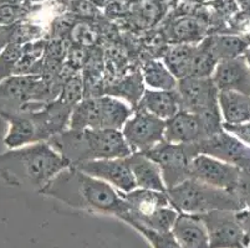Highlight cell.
<instances>
[{"mask_svg": "<svg viewBox=\"0 0 250 248\" xmlns=\"http://www.w3.org/2000/svg\"><path fill=\"white\" fill-rule=\"evenodd\" d=\"M40 192L71 208L112 215L122 221L128 216V206L122 192L76 167L59 172Z\"/></svg>", "mask_w": 250, "mask_h": 248, "instance_id": "cell-1", "label": "cell"}, {"mask_svg": "<svg viewBox=\"0 0 250 248\" xmlns=\"http://www.w3.org/2000/svg\"><path fill=\"white\" fill-rule=\"evenodd\" d=\"M49 144L71 167L91 160L127 158L132 154L122 132L117 129L67 128L52 136Z\"/></svg>", "mask_w": 250, "mask_h": 248, "instance_id": "cell-2", "label": "cell"}, {"mask_svg": "<svg viewBox=\"0 0 250 248\" xmlns=\"http://www.w3.org/2000/svg\"><path fill=\"white\" fill-rule=\"evenodd\" d=\"M6 172L30 184L39 191L63 169L71 167L49 142H39L26 147L11 149L0 156Z\"/></svg>", "mask_w": 250, "mask_h": 248, "instance_id": "cell-3", "label": "cell"}, {"mask_svg": "<svg viewBox=\"0 0 250 248\" xmlns=\"http://www.w3.org/2000/svg\"><path fill=\"white\" fill-rule=\"evenodd\" d=\"M167 195L170 205L179 213L204 215L217 210L239 212L247 209L236 191L215 188L192 177L167 189Z\"/></svg>", "mask_w": 250, "mask_h": 248, "instance_id": "cell-4", "label": "cell"}, {"mask_svg": "<svg viewBox=\"0 0 250 248\" xmlns=\"http://www.w3.org/2000/svg\"><path fill=\"white\" fill-rule=\"evenodd\" d=\"M133 111L132 106L108 95L83 98L72 109L69 128L121 131Z\"/></svg>", "mask_w": 250, "mask_h": 248, "instance_id": "cell-5", "label": "cell"}, {"mask_svg": "<svg viewBox=\"0 0 250 248\" xmlns=\"http://www.w3.org/2000/svg\"><path fill=\"white\" fill-rule=\"evenodd\" d=\"M145 154L160 167L163 181L167 189L174 188L178 184L190 179V165L195 156H198V143L177 144L161 142Z\"/></svg>", "mask_w": 250, "mask_h": 248, "instance_id": "cell-6", "label": "cell"}, {"mask_svg": "<svg viewBox=\"0 0 250 248\" xmlns=\"http://www.w3.org/2000/svg\"><path fill=\"white\" fill-rule=\"evenodd\" d=\"M0 117H3L9 124L4 144L10 150L34 143L49 142L54 136L42 107L35 111H0Z\"/></svg>", "mask_w": 250, "mask_h": 248, "instance_id": "cell-7", "label": "cell"}, {"mask_svg": "<svg viewBox=\"0 0 250 248\" xmlns=\"http://www.w3.org/2000/svg\"><path fill=\"white\" fill-rule=\"evenodd\" d=\"M182 111L198 115L220 114L218 93L212 77H187L179 79L177 86Z\"/></svg>", "mask_w": 250, "mask_h": 248, "instance_id": "cell-8", "label": "cell"}, {"mask_svg": "<svg viewBox=\"0 0 250 248\" xmlns=\"http://www.w3.org/2000/svg\"><path fill=\"white\" fill-rule=\"evenodd\" d=\"M166 120L154 117L145 109L136 107L121 132L133 153H146L165 140Z\"/></svg>", "mask_w": 250, "mask_h": 248, "instance_id": "cell-9", "label": "cell"}, {"mask_svg": "<svg viewBox=\"0 0 250 248\" xmlns=\"http://www.w3.org/2000/svg\"><path fill=\"white\" fill-rule=\"evenodd\" d=\"M206 225L210 248H245V233L236 211L217 210L199 215Z\"/></svg>", "mask_w": 250, "mask_h": 248, "instance_id": "cell-10", "label": "cell"}, {"mask_svg": "<svg viewBox=\"0 0 250 248\" xmlns=\"http://www.w3.org/2000/svg\"><path fill=\"white\" fill-rule=\"evenodd\" d=\"M199 153L238 167L250 169V147L224 129L198 143Z\"/></svg>", "mask_w": 250, "mask_h": 248, "instance_id": "cell-11", "label": "cell"}, {"mask_svg": "<svg viewBox=\"0 0 250 248\" xmlns=\"http://www.w3.org/2000/svg\"><path fill=\"white\" fill-rule=\"evenodd\" d=\"M242 169L212 156L199 154L190 165V177L215 188L236 191Z\"/></svg>", "mask_w": 250, "mask_h": 248, "instance_id": "cell-12", "label": "cell"}, {"mask_svg": "<svg viewBox=\"0 0 250 248\" xmlns=\"http://www.w3.org/2000/svg\"><path fill=\"white\" fill-rule=\"evenodd\" d=\"M75 167L91 176L106 181L124 194L137 188L127 158L85 161Z\"/></svg>", "mask_w": 250, "mask_h": 248, "instance_id": "cell-13", "label": "cell"}, {"mask_svg": "<svg viewBox=\"0 0 250 248\" xmlns=\"http://www.w3.org/2000/svg\"><path fill=\"white\" fill-rule=\"evenodd\" d=\"M212 135L203 118L194 113L179 111L166 122L165 140L177 144L199 143Z\"/></svg>", "mask_w": 250, "mask_h": 248, "instance_id": "cell-14", "label": "cell"}, {"mask_svg": "<svg viewBox=\"0 0 250 248\" xmlns=\"http://www.w3.org/2000/svg\"><path fill=\"white\" fill-rule=\"evenodd\" d=\"M122 197L128 206V216L124 221L131 226L132 224H142L147 217L156 212L163 206H172L167 191L147 190V189L136 188L135 190L124 194Z\"/></svg>", "mask_w": 250, "mask_h": 248, "instance_id": "cell-15", "label": "cell"}, {"mask_svg": "<svg viewBox=\"0 0 250 248\" xmlns=\"http://www.w3.org/2000/svg\"><path fill=\"white\" fill-rule=\"evenodd\" d=\"M212 79L219 91H238L250 95V68L243 55L230 60L219 61Z\"/></svg>", "mask_w": 250, "mask_h": 248, "instance_id": "cell-16", "label": "cell"}, {"mask_svg": "<svg viewBox=\"0 0 250 248\" xmlns=\"http://www.w3.org/2000/svg\"><path fill=\"white\" fill-rule=\"evenodd\" d=\"M42 81L40 75H13L0 82V98L21 104L20 111L38 106L35 98Z\"/></svg>", "mask_w": 250, "mask_h": 248, "instance_id": "cell-17", "label": "cell"}, {"mask_svg": "<svg viewBox=\"0 0 250 248\" xmlns=\"http://www.w3.org/2000/svg\"><path fill=\"white\" fill-rule=\"evenodd\" d=\"M170 232L182 248H210L206 225L199 215L179 213Z\"/></svg>", "mask_w": 250, "mask_h": 248, "instance_id": "cell-18", "label": "cell"}, {"mask_svg": "<svg viewBox=\"0 0 250 248\" xmlns=\"http://www.w3.org/2000/svg\"><path fill=\"white\" fill-rule=\"evenodd\" d=\"M137 107L167 122L181 111L179 95L177 90L161 91L146 88Z\"/></svg>", "mask_w": 250, "mask_h": 248, "instance_id": "cell-19", "label": "cell"}, {"mask_svg": "<svg viewBox=\"0 0 250 248\" xmlns=\"http://www.w3.org/2000/svg\"><path fill=\"white\" fill-rule=\"evenodd\" d=\"M137 188L166 192L167 188L163 181L160 167L145 154L133 153L127 156Z\"/></svg>", "mask_w": 250, "mask_h": 248, "instance_id": "cell-20", "label": "cell"}, {"mask_svg": "<svg viewBox=\"0 0 250 248\" xmlns=\"http://www.w3.org/2000/svg\"><path fill=\"white\" fill-rule=\"evenodd\" d=\"M223 123L240 124L250 120V95L238 91L223 90L218 93Z\"/></svg>", "mask_w": 250, "mask_h": 248, "instance_id": "cell-21", "label": "cell"}, {"mask_svg": "<svg viewBox=\"0 0 250 248\" xmlns=\"http://www.w3.org/2000/svg\"><path fill=\"white\" fill-rule=\"evenodd\" d=\"M143 82L151 90L172 91L178 86V79L168 70L167 66L160 60L147 61L141 70Z\"/></svg>", "mask_w": 250, "mask_h": 248, "instance_id": "cell-22", "label": "cell"}, {"mask_svg": "<svg viewBox=\"0 0 250 248\" xmlns=\"http://www.w3.org/2000/svg\"><path fill=\"white\" fill-rule=\"evenodd\" d=\"M194 51L195 45L177 44L170 47L163 56V63L178 81L190 76Z\"/></svg>", "mask_w": 250, "mask_h": 248, "instance_id": "cell-23", "label": "cell"}, {"mask_svg": "<svg viewBox=\"0 0 250 248\" xmlns=\"http://www.w3.org/2000/svg\"><path fill=\"white\" fill-rule=\"evenodd\" d=\"M218 61L239 57L248 49V42L239 36L214 35L204 38Z\"/></svg>", "mask_w": 250, "mask_h": 248, "instance_id": "cell-24", "label": "cell"}, {"mask_svg": "<svg viewBox=\"0 0 250 248\" xmlns=\"http://www.w3.org/2000/svg\"><path fill=\"white\" fill-rule=\"evenodd\" d=\"M204 25L197 18L183 17L172 24L169 36L177 44L197 45L203 41Z\"/></svg>", "mask_w": 250, "mask_h": 248, "instance_id": "cell-25", "label": "cell"}, {"mask_svg": "<svg viewBox=\"0 0 250 248\" xmlns=\"http://www.w3.org/2000/svg\"><path fill=\"white\" fill-rule=\"evenodd\" d=\"M145 82H143L142 75L135 74L111 86L106 93L108 95H112L116 98H124L131 103L133 108H136L138 102L142 98L143 92H145Z\"/></svg>", "mask_w": 250, "mask_h": 248, "instance_id": "cell-26", "label": "cell"}, {"mask_svg": "<svg viewBox=\"0 0 250 248\" xmlns=\"http://www.w3.org/2000/svg\"><path fill=\"white\" fill-rule=\"evenodd\" d=\"M218 62L219 61L213 55V52L210 51V49H209L203 38V41L195 45L189 77H201V78L212 77Z\"/></svg>", "mask_w": 250, "mask_h": 248, "instance_id": "cell-27", "label": "cell"}, {"mask_svg": "<svg viewBox=\"0 0 250 248\" xmlns=\"http://www.w3.org/2000/svg\"><path fill=\"white\" fill-rule=\"evenodd\" d=\"M22 46L24 45L9 44L0 52V82L15 74V68L22 55Z\"/></svg>", "mask_w": 250, "mask_h": 248, "instance_id": "cell-28", "label": "cell"}, {"mask_svg": "<svg viewBox=\"0 0 250 248\" xmlns=\"http://www.w3.org/2000/svg\"><path fill=\"white\" fill-rule=\"evenodd\" d=\"M83 97V81L79 75H70L62 83V88L58 99L63 103L75 107Z\"/></svg>", "mask_w": 250, "mask_h": 248, "instance_id": "cell-29", "label": "cell"}, {"mask_svg": "<svg viewBox=\"0 0 250 248\" xmlns=\"http://www.w3.org/2000/svg\"><path fill=\"white\" fill-rule=\"evenodd\" d=\"M151 243L152 248H182L172 232H157L141 225L132 226Z\"/></svg>", "mask_w": 250, "mask_h": 248, "instance_id": "cell-30", "label": "cell"}, {"mask_svg": "<svg viewBox=\"0 0 250 248\" xmlns=\"http://www.w3.org/2000/svg\"><path fill=\"white\" fill-rule=\"evenodd\" d=\"M97 41V33L87 22H76L70 30V42L72 45L88 49L94 46Z\"/></svg>", "mask_w": 250, "mask_h": 248, "instance_id": "cell-31", "label": "cell"}, {"mask_svg": "<svg viewBox=\"0 0 250 248\" xmlns=\"http://www.w3.org/2000/svg\"><path fill=\"white\" fill-rule=\"evenodd\" d=\"M88 51L86 47L77 46V45H70L69 52H67V62L66 67L70 68L71 71L76 72L80 70L86 63L88 58Z\"/></svg>", "mask_w": 250, "mask_h": 248, "instance_id": "cell-32", "label": "cell"}, {"mask_svg": "<svg viewBox=\"0 0 250 248\" xmlns=\"http://www.w3.org/2000/svg\"><path fill=\"white\" fill-rule=\"evenodd\" d=\"M99 8L91 3L90 0H71L70 1V11L74 17L83 19H94L99 14Z\"/></svg>", "mask_w": 250, "mask_h": 248, "instance_id": "cell-33", "label": "cell"}, {"mask_svg": "<svg viewBox=\"0 0 250 248\" xmlns=\"http://www.w3.org/2000/svg\"><path fill=\"white\" fill-rule=\"evenodd\" d=\"M223 129L228 133L233 134L238 139L242 140L244 144L250 147V120L240 124H227L223 123Z\"/></svg>", "mask_w": 250, "mask_h": 248, "instance_id": "cell-34", "label": "cell"}, {"mask_svg": "<svg viewBox=\"0 0 250 248\" xmlns=\"http://www.w3.org/2000/svg\"><path fill=\"white\" fill-rule=\"evenodd\" d=\"M20 17H21L20 6L11 5V4L0 5V26H8V25L15 24V21Z\"/></svg>", "mask_w": 250, "mask_h": 248, "instance_id": "cell-35", "label": "cell"}, {"mask_svg": "<svg viewBox=\"0 0 250 248\" xmlns=\"http://www.w3.org/2000/svg\"><path fill=\"white\" fill-rule=\"evenodd\" d=\"M236 192L244 202L245 208L250 209V169L242 170Z\"/></svg>", "mask_w": 250, "mask_h": 248, "instance_id": "cell-36", "label": "cell"}, {"mask_svg": "<svg viewBox=\"0 0 250 248\" xmlns=\"http://www.w3.org/2000/svg\"><path fill=\"white\" fill-rule=\"evenodd\" d=\"M238 216H239L240 224H242L243 229H244L247 247L250 248V209H244V210L239 211Z\"/></svg>", "mask_w": 250, "mask_h": 248, "instance_id": "cell-37", "label": "cell"}, {"mask_svg": "<svg viewBox=\"0 0 250 248\" xmlns=\"http://www.w3.org/2000/svg\"><path fill=\"white\" fill-rule=\"evenodd\" d=\"M13 25L0 26V52L3 51L4 47L11 44V30H13Z\"/></svg>", "mask_w": 250, "mask_h": 248, "instance_id": "cell-38", "label": "cell"}, {"mask_svg": "<svg viewBox=\"0 0 250 248\" xmlns=\"http://www.w3.org/2000/svg\"><path fill=\"white\" fill-rule=\"evenodd\" d=\"M91 3L94 4L96 8L99 9H107L108 6L112 5L113 3H116L117 0H90Z\"/></svg>", "mask_w": 250, "mask_h": 248, "instance_id": "cell-39", "label": "cell"}, {"mask_svg": "<svg viewBox=\"0 0 250 248\" xmlns=\"http://www.w3.org/2000/svg\"><path fill=\"white\" fill-rule=\"evenodd\" d=\"M243 57H244L245 62H247L248 67L250 68V47H248L247 50L244 51V54H243Z\"/></svg>", "mask_w": 250, "mask_h": 248, "instance_id": "cell-40", "label": "cell"}, {"mask_svg": "<svg viewBox=\"0 0 250 248\" xmlns=\"http://www.w3.org/2000/svg\"><path fill=\"white\" fill-rule=\"evenodd\" d=\"M21 3H24V0H5V4H11V5L21 6Z\"/></svg>", "mask_w": 250, "mask_h": 248, "instance_id": "cell-41", "label": "cell"}, {"mask_svg": "<svg viewBox=\"0 0 250 248\" xmlns=\"http://www.w3.org/2000/svg\"><path fill=\"white\" fill-rule=\"evenodd\" d=\"M245 248H249V247H245Z\"/></svg>", "mask_w": 250, "mask_h": 248, "instance_id": "cell-42", "label": "cell"}]
</instances>
